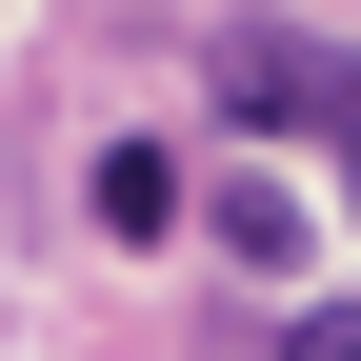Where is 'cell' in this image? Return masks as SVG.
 <instances>
[{"instance_id":"2","label":"cell","mask_w":361,"mask_h":361,"mask_svg":"<svg viewBox=\"0 0 361 361\" xmlns=\"http://www.w3.org/2000/svg\"><path fill=\"white\" fill-rule=\"evenodd\" d=\"M201 241L241 261V281H301V180H261V161H241V180H201Z\"/></svg>"},{"instance_id":"1","label":"cell","mask_w":361,"mask_h":361,"mask_svg":"<svg viewBox=\"0 0 361 361\" xmlns=\"http://www.w3.org/2000/svg\"><path fill=\"white\" fill-rule=\"evenodd\" d=\"M201 80H221V121H241V141H322V161H361V40L221 20V40H201Z\"/></svg>"},{"instance_id":"4","label":"cell","mask_w":361,"mask_h":361,"mask_svg":"<svg viewBox=\"0 0 361 361\" xmlns=\"http://www.w3.org/2000/svg\"><path fill=\"white\" fill-rule=\"evenodd\" d=\"M261 361H361V301H322V322H281Z\"/></svg>"},{"instance_id":"5","label":"cell","mask_w":361,"mask_h":361,"mask_svg":"<svg viewBox=\"0 0 361 361\" xmlns=\"http://www.w3.org/2000/svg\"><path fill=\"white\" fill-rule=\"evenodd\" d=\"M341 201H361V161H341Z\"/></svg>"},{"instance_id":"3","label":"cell","mask_w":361,"mask_h":361,"mask_svg":"<svg viewBox=\"0 0 361 361\" xmlns=\"http://www.w3.org/2000/svg\"><path fill=\"white\" fill-rule=\"evenodd\" d=\"M80 201H101V241H180V161H161V141H101Z\"/></svg>"}]
</instances>
